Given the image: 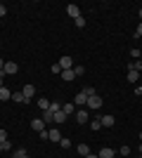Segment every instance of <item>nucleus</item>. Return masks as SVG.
<instances>
[{"label": "nucleus", "instance_id": "obj_1", "mask_svg": "<svg viewBox=\"0 0 142 158\" xmlns=\"http://www.w3.org/2000/svg\"><path fill=\"white\" fill-rule=\"evenodd\" d=\"M17 71H19V66L14 64V61H5V69L0 71V76H2V78H5V76H14Z\"/></svg>", "mask_w": 142, "mask_h": 158}, {"label": "nucleus", "instance_id": "obj_2", "mask_svg": "<svg viewBox=\"0 0 142 158\" xmlns=\"http://www.w3.org/2000/svg\"><path fill=\"white\" fill-rule=\"evenodd\" d=\"M74 118H76V123H78V125H83V123H88V111H85V109H78V111L74 113Z\"/></svg>", "mask_w": 142, "mask_h": 158}, {"label": "nucleus", "instance_id": "obj_3", "mask_svg": "<svg viewBox=\"0 0 142 158\" xmlns=\"http://www.w3.org/2000/svg\"><path fill=\"white\" fill-rule=\"evenodd\" d=\"M102 104H104V102H102V97H100V94H95V97H90V99H88V104H85V106L95 111V109H100Z\"/></svg>", "mask_w": 142, "mask_h": 158}, {"label": "nucleus", "instance_id": "obj_4", "mask_svg": "<svg viewBox=\"0 0 142 158\" xmlns=\"http://www.w3.org/2000/svg\"><path fill=\"white\" fill-rule=\"evenodd\" d=\"M100 123H102V127H114L116 118L111 116V113H107V116H100Z\"/></svg>", "mask_w": 142, "mask_h": 158}, {"label": "nucleus", "instance_id": "obj_5", "mask_svg": "<svg viewBox=\"0 0 142 158\" xmlns=\"http://www.w3.org/2000/svg\"><path fill=\"white\" fill-rule=\"evenodd\" d=\"M31 127H33V132H45V123H43V118H33L31 120Z\"/></svg>", "mask_w": 142, "mask_h": 158}, {"label": "nucleus", "instance_id": "obj_6", "mask_svg": "<svg viewBox=\"0 0 142 158\" xmlns=\"http://www.w3.org/2000/svg\"><path fill=\"white\" fill-rule=\"evenodd\" d=\"M57 64L62 66V71H71V69H74V61H71V57H62Z\"/></svg>", "mask_w": 142, "mask_h": 158}, {"label": "nucleus", "instance_id": "obj_7", "mask_svg": "<svg viewBox=\"0 0 142 158\" xmlns=\"http://www.w3.org/2000/svg\"><path fill=\"white\" fill-rule=\"evenodd\" d=\"M67 14L71 19H78V17H81V7L78 5H67Z\"/></svg>", "mask_w": 142, "mask_h": 158}, {"label": "nucleus", "instance_id": "obj_8", "mask_svg": "<svg viewBox=\"0 0 142 158\" xmlns=\"http://www.w3.org/2000/svg\"><path fill=\"white\" fill-rule=\"evenodd\" d=\"M62 111H64L69 118H71V116L76 113V104H74V102H64V104H62Z\"/></svg>", "mask_w": 142, "mask_h": 158}, {"label": "nucleus", "instance_id": "obj_9", "mask_svg": "<svg viewBox=\"0 0 142 158\" xmlns=\"http://www.w3.org/2000/svg\"><path fill=\"white\" fill-rule=\"evenodd\" d=\"M74 104H76V106H85V104H88V94H85V92H83V90H81V92L76 94Z\"/></svg>", "mask_w": 142, "mask_h": 158}, {"label": "nucleus", "instance_id": "obj_10", "mask_svg": "<svg viewBox=\"0 0 142 158\" xmlns=\"http://www.w3.org/2000/svg\"><path fill=\"white\" fill-rule=\"evenodd\" d=\"M21 92H24L26 102H31V99H33V94H36V87L31 85V83H28V85H24V90H21Z\"/></svg>", "mask_w": 142, "mask_h": 158}, {"label": "nucleus", "instance_id": "obj_11", "mask_svg": "<svg viewBox=\"0 0 142 158\" xmlns=\"http://www.w3.org/2000/svg\"><path fill=\"white\" fill-rule=\"evenodd\" d=\"M97 156H100V158H114V156H116V151H114V149H109V146H102Z\"/></svg>", "mask_w": 142, "mask_h": 158}, {"label": "nucleus", "instance_id": "obj_12", "mask_svg": "<svg viewBox=\"0 0 142 158\" xmlns=\"http://www.w3.org/2000/svg\"><path fill=\"white\" fill-rule=\"evenodd\" d=\"M47 139H52V142H59V139H62V132L57 130V127H52V130H47Z\"/></svg>", "mask_w": 142, "mask_h": 158}, {"label": "nucleus", "instance_id": "obj_13", "mask_svg": "<svg viewBox=\"0 0 142 158\" xmlns=\"http://www.w3.org/2000/svg\"><path fill=\"white\" fill-rule=\"evenodd\" d=\"M76 151H78L81 158H85V156H90V146L88 144H78V146H76Z\"/></svg>", "mask_w": 142, "mask_h": 158}, {"label": "nucleus", "instance_id": "obj_14", "mask_svg": "<svg viewBox=\"0 0 142 158\" xmlns=\"http://www.w3.org/2000/svg\"><path fill=\"white\" fill-rule=\"evenodd\" d=\"M67 120H69L67 113H64V111H57V113H54V120H52V123H67Z\"/></svg>", "mask_w": 142, "mask_h": 158}, {"label": "nucleus", "instance_id": "obj_15", "mask_svg": "<svg viewBox=\"0 0 142 158\" xmlns=\"http://www.w3.org/2000/svg\"><path fill=\"white\" fill-rule=\"evenodd\" d=\"M7 99H12V92L2 85V87H0V102H7Z\"/></svg>", "mask_w": 142, "mask_h": 158}, {"label": "nucleus", "instance_id": "obj_16", "mask_svg": "<svg viewBox=\"0 0 142 158\" xmlns=\"http://www.w3.org/2000/svg\"><path fill=\"white\" fill-rule=\"evenodd\" d=\"M41 118H43V123H52V120H54V113L50 111V109H45V111H43V116H41Z\"/></svg>", "mask_w": 142, "mask_h": 158}, {"label": "nucleus", "instance_id": "obj_17", "mask_svg": "<svg viewBox=\"0 0 142 158\" xmlns=\"http://www.w3.org/2000/svg\"><path fill=\"white\" fill-rule=\"evenodd\" d=\"M59 76H62V80H67V83H69V80H74V78H76V73H74V69H71V71H62Z\"/></svg>", "mask_w": 142, "mask_h": 158}, {"label": "nucleus", "instance_id": "obj_18", "mask_svg": "<svg viewBox=\"0 0 142 158\" xmlns=\"http://www.w3.org/2000/svg\"><path fill=\"white\" fill-rule=\"evenodd\" d=\"M12 99H14V102H19V104H28L26 97H24V92H12Z\"/></svg>", "mask_w": 142, "mask_h": 158}, {"label": "nucleus", "instance_id": "obj_19", "mask_svg": "<svg viewBox=\"0 0 142 158\" xmlns=\"http://www.w3.org/2000/svg\"><path fill=\"white\" fill-rule=\"evenodd\" d=\"M137 78H140V73L133 71V69H128V83H137Z\"/></svg>", "mask_w": 142, "mask_h": 158}, {"label": "nucleus", "instance_id": "obj_20", "mask_svg": "<svg viewBox=\"0 0 142 158\" xmlns=\"http://www.w3.org/2000/svg\"><path fill=\"white\" fill-rule=\"evenodd\" d=\"M28 153H26V149L24 146H19V149H14V158H26Z\"/></svg>", "mask_w": 142, "mask_h": 158}, {"label": "nucleus", "instance_id": "obj_21", "mask_svg": "<svg viewBox=\"0 0 142 158\" xmlns=\"http://www.w3.org/2000/svg\"><path fill=\"white\" fill-rule=\"evenodd\" d=\"M38 106H41V111H45V109H50V99L41 97V99H38Z\"/></svg>", "mask_w": 142, "mask_h": 158}, {"label": "nucleus", "instance_id": "obj_22", "mask_svg": "<svg viewBox=\"0 0 142 158\" xmlns=\"http://www.w3.org/2000/svg\"><path fill=\"white\" fill-rule=\"evenodd\" d=\"M74 24H76V28H85V17H78V19H74Z\"/></svg>", "mask_w": 142, "mask_h": 158}, {"label": "nucleus", "instance_id": "obj_23", "mask_svg": "<svg viewBox=\"0 0 142 158\" xmlns=\"http://www.w3.org/2000/svg\"><path fill=\"white\" fill-rule=\"evenodd\" d=\"M50 111H52V113L62 111V104H59V102H50Z\"/></svg>", "mask_w": 142, "mask_h": 158}, {"label": "nucleus", "instance_id": "obj_24", "mask_svg": "<svg viewBox=\"0 0 142 158\" xmlns=\"http://www.w3.org/2000/svg\"><path fill=\"white\" fill-rule=\"evenodd\" d=\"M100 127H102L100 118H97V120H90V130H95V132H97V130H100Z\"/></svg>", "mask_w": 142, "mask_h": 158}, {"label": "nucleus", "instance_id": "obj_25", "mask_svg": "<svg viewBox=\"0 0 142 158\" xmlns=\"http://www.w3.org/2000/svg\"><path fill=\"white\" fill-rule=\"evenodd\" d=\"M59 146H62V149H71V139H64V137H62L59 139Z\"/></svg>", "mask_w": 142, "mask_h": 158}, {"label": "nucleus", "instance_id": "obj_26", "mask_svg": "<svg viewBox=\"0 0 142 158\" xmlns=\"http://www.w3.org/2000/svg\"><path fill=\"white\" fill-rule=\"evenodd\" d=\"M140 50H137V47H133V50H130V57H133V61H137V59H140Z\"/></svg>", "mask_w": 142, "mask_h": 158}, {"label": "nucleus", "instance_id": "obj_27", "mask_svg": "<svg viewBox=\"0 0 142 158\" xmlns=\"http://www.w3.org/2000/svg\"><path fill=\"white\" fill-rule=\"evenodd\" d=\"M10 149H12L10 142H0V153H2V151H10Z\"/></svg>", "mask_w": 142, "mask_h": 158}, {"label": "nucleus", "instance_id": "obj_28", "mask_svg": "<svg viewBox=\"0 0 142 158\" xmlns=\"http://www.w3.org/2000/svg\"><path fill=\"white\" fill-rule=\"evenodd\" d=\"M74 73H76V78H81L83 73H85V69L83 66H74Z\"/></svg>", "mask_w": 142, "mask_h": 158}, {"label": "nucleus", "instance_id": "obj_29", "mask_svg": "<svg viewBox=\"0 0 142 158\" xmlns=\"http://www.w3.org/2000/svg\"><path fill=\"white\" fill-rule=\"evenodd\" d=\"M118 153H121V156H130V146H128V144L121 146V149H118Z\"/></svg>", "mask_w": 142, "mask_h": 158}, {"label": "nucleus", "instance_id": "obj_30", "mask_svg": "<svg viewBox=\"0 0 142 158\" xmlns=\"http://www.w3.org/2000/svg\"><path fill=\"white\" fill-rule=\"evenodd\" d=\"M83 92L88 94V99H90V97H95V94H97V92H95V87H83Z\"/></svg>", "mask_w": 142, "mask_h": 158}, {"label": "nucleus", "instance_id": "obj_31", "mask_svg": "<svg viewBox=\"0 0 142 158\" xmlns=\"http://www.w3.org/2000/svg\"><path fill=\"white\" fill-rule=\"evenodd\" d=\"M52 73H54V76H59V73H62V66L59 64H52Z\"/></svg>", "mask_w": 142, "mask_h": 158}, {"label": "nucleus", "instance_id": "obj_32", "mask_svg": "<svg viewBox=\"0 0 142 158\" xmlns=\"http://www.w3.org/2000/svg\"><path fill=\"white\" fill-rule=\"evenodd\" d=\"M135 38H142V21L137 24V28H135Z\"/></svg>", "mask_w": 142, "mask_h": 158}, {"label": "nucleus", "instance_id": "obj_33", "mask_svg": "<svg viewBox=\"0 0 142 158\" xmlns=\"http://www.w3.org/2000/svg\"><path fill=\"white\" fill-rule=\"evenodd\" d=\"M0 142H7V130H2V127H0Z\"/></svg>", "mask_w": 142, "mask_h": 158}, {"label": "nucleus", "instance_id": "obj_34", "mask_svg": "<svg viewBox=\"0 0 142 158\" xmlns=\"http://www.w3.org/2000/svg\"><path fill=\"white\" fill-rule=\"evenodd\" d=\"M5 14H7V7L2 5V2H0V17H5Z\"/></svg>", "mask_w": 142, "mask_h": 158}, {"label": "nucleus", "instance_id": "obj_35", "mask_svg": "<svg viewBox=\"0 0 142 158\" xmlns=\"http://www.w3.org/2000/svg\"><path fill=\"white\" fill-rule=\"evenodd\" d=\"M135 94H137V97H142V85H135Z\"/></svg>", "mask_w": 142, "mask_h": 158}, {"label": "nucleus", "instance_id": "obj_36", "mask_svg": "<svg viewBox=\"0 0 142 158\" xmlns=\"http://www.w3.org/2000/svg\"><path fill=\"white\" fill-rule=\"evenodd\" d=\"M85 158H100V156H97V153H90V156H85Z\"/></svg>", "mask_w": 142, "mask_h": 158}, {"label": "nucleus", "instance_id": "obj_37", "mask_svg": "<svg viewBox=\"0 0 142 158\" xmlns=\"http://www.w3.org/2000/svg\"><path fill=\"white\" fill-rule=\"evenodd\" d=\"M2 69H5V61H2V59H0V71H2Z\"/></svg>", "mask_w": 142, "mask_h": 158}, {"label": "nucleus", "instance_id": "obj_38", "mask_svg": "<svg viewBox=\"0 0 142 158\" xmlns=\"http://www.w3.org/2000/svg\"><path fill=\"white\" fill-rule=\"evenodd\" d=\"M2 85H5V83H2V76H0V87H2Z\"/></svg>", "mask_w": 142, "mask_h": 158}, {"label": "nucleus", "instance_id": "obj_39", "mask_svg": "<svg viewBox=\"0 0 142 158\" xmlns=\"http://www.w3.org/2000/svg\"><path fill=\"white\" fill-rule=\"evenodd\" d=\"M140 19H142V7H140Z\"/></svg>", "mask_w": 142, "mask_h": 158}, {"label": "nucleus", "instance_id": "obj_40", "mask_svg": "<svg viewBox=\"0 0 142 158\" xmlns=\"http://www.w3.org/2000/svg\"><path fill=\"white\" fill-rule=\"evenodd\" d=\"M140 153H142V142H140Z\"/></svg>", "mask_w": 142, "mask_h": 158}, {"label": "nucleus", "instance_id": "obj_41", "mask_svg": "<svg viewBox=\"0 0 142 158\" xmlns=\"http://www.w3.org/2000/svg\"><path fill=\"white\" fill-rule=\"evenodd\" d=\"M140 142H142V132H140Z\"/></svg>", "mask_w": 142, "mask_h": 158}, {"label": "nucleus", "instance_id": "obj_42", "mask_svg": "<svg viewBox=\"0 0 142 158\" xmlns=\"http://www.w3.org/2000/svg\"><path fill=\"white\" fill-rule=\"evenodd\" d=\"M140 61H142V54H140Z\"/></svg>", "mask_w": 142, "mask_h": 158}, {"label": "nucleus", "instance_id": "obj_43", "mask_svg": "<svg viewBox=\"0 0 142 158\" xmlns=\"http://www.w3.org/2000/svg\"><path fill=\"white\" fill-rule=\"evenodd\" d=\"M0 47H2V43H0Z\"/></svg>", "mask_w": 142, "mask_h": 158}, {"label": "nucleus", "instance_id": "obj_44", "mask_svg": "<svg viewBox=\"0 0 142 158\" xmlns=\"http://www.w3.org/2000/svg\"><path fill=\"white\" fill-rule=\"evenodd\" d=\"M140 158H142V153H140Z\"/></svg>", "mask_w": 142, "mask_h": 158}, {"label": "nucleus", "instance_id": "obj_45", "mask_svg": "<svg viewBox=\"0 0 142 158\" xmlns=\"http://www.w3.org/2000/svg\"><path fill=\"white\" fill-rule=\"evenodd\" d=\"M114 158H116V156H114Z\"/></svg>", "mask_w": 142, "mask_h": 158}]
</instances>
